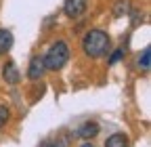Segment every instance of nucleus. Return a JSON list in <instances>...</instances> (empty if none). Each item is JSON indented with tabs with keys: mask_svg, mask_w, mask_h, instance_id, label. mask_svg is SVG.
<instances>
[{
	"mask_svg": "<svg viewBox=\"0 0 151 147\" xmlns=\"http://www.w3.org/2000/svg\"><path fill=\"white\" fill-rule=\"evenodd\" d=\"M82 48L86 53V57L99 59L109 50V36L103 30H90L82 38Z\"/></svg>",
	"mask_w": 151,
	"mask_h": 147,
	"instance_id": "1",
	"label": "nucleus"
},
{
	"mask_svg": "<svg viewBox=\"0 0 151 147\" xmlns=\"http://www.w3.org/2000/svg\"><path fill=\"white\" fill-rule=\"evenodd\" d=\"M44 61V69H50V71H59L65 67V63L69 61V46L65 40H57L52 42V46L46 50V55L42 57Z\"/></svg>",
	"mask_w": 151,
	"mask_h": 147,
	"instance_id": "2",
	"label": "nucleus"
},
{
	"mask_svg": "<svg viewBox=\"0 0 151 147\" xmlns=\"http://www.w3.org/2000/svg\"><path fill=\"white\" fill-rule=\"evenodd\" d=\"M86 6H88V0H65L63 13L69 19H78V17H82L86 13Z\"/></svg>",
	"mask_w": 151,
	"mask_h": 147,
	"instance_id": "3",
	"label": "nucleus"
},
{
	"mask_svg": "<svg viewBox=\"0 0 151 147\" xmlns=\"http://www.w3.org/2000/svg\"><path fill=\"white\" fill-rule=\"evenodd\" d=\"M99 130H101V126L97 124V122H84L78 130H76V137H80V139H84V141H90V139H94L99 135Z\"/></svg>",
	"mask_w": 151,
	"mask_h": 147,
	"instance_id": "4",
	"label": "nucleus"
},
{
	"mask_svg": "<svg viewBox=\"0 0 151 147\" xmlns=\"http://www.w3.org/2000/svg\"><path fill=\"white\" fill-rule=\"evenodd\" d=\"M44 74V61L40 55H34L32 61H29V67H27V78L29 80H40Z\"/></svg>",
	"mask_w": 151,
	"mask_h": 147,
	"instance_id": "5",
	"label": "nucleus"
},
{
	"mask_svg": "<svg viewBox=\"0 0 151 147\" xmlns=\"http://www.w3.org/2000/svg\"><path fill=\"white\" fill-rule=\"evenodd\" d=\"M2 78H4L6 84H19L21 74H19V69H17V65H15L13 61H6V65H4V69H2Z\"/></svg>",
	"mask_w": 151,
	"mask_h": 147,
	"instance_id": "6",
	"label": "nucleus"
},
{
	"mask_svg": "<svg viewBox=\"0 0 151 147\" xmlns=\"http://www.w3.org/2000/svg\"><path fill=\"white\" fill-rule=\"evenodd\" d=\"M13 48V34L9 30H0V55H6Z\"/></svg>",
	"mask_w": 151,
	"mask_h": 147,
	"instance_id": "7",
	"label": "nucleus"
},
{
	"mask_svg": "<svg viewBox=\"0 0 151 147\" xmlns=\"http://www.w3.org/2000/svg\"><path fill=\"white\" fill-rule=\"evenodd\" d=\"M128 137L122 135V133H116V135H111L107 141H105V147H128Z\"/></svg>",
	"mask_w": 151,
	"mask_h": 147,
	"instance_id": "8",
	"label": "nucleus"
},
{
	"mask_svg": "<svg viewBox=\"0 0 151 147\" xmlns=\"http://www.w3.org/2000/svg\"><path fill=\"white\" fill-rule=\"evenodd\" d=\"M128 13H132L130 0H118L116 6H113V15H116V17H122V15H128Z\"/></svg>",
	"mask_w": 151,
	"mask_h": 147,
	"instance_id": "9",
	"label": "nucleus"
},
{
	"mask_svg": "<svg viewBox=\"0 0 151 147\" xmlns=\"http://www.w3.org/2000/svg\"><path fill=\"white\" fill-rule=\"evenodd\" d=\"M149 65H151V48L145 46L143 53L139 55V67L141 69H149Z\"/></svg>",
	"mask_w": 151,
	"mask_h": 147,
	"instance_id": "10",
	"label": "nucleus"
},
{
	"mask_svg": "<svg viewBox=\"0 0 151 147\" xmlns=\"http://www.w3.org/2000/svg\"><path fill=\"white\" fill-rule=\"evenodd\" d=\"M55 147H69V135L61 133L59 137H57V143H52Z\"/></svg>",
	"mask_w": 151,
	"mask_h": 147,
	"instance_id": "11",
	"label": "nucleus"
},
{
	"mask_svg": "<svg viewBox=\"0 0 151 147\" xmlns=\"http://www.w3.org/2000/svg\"><path fill=\"white\" fill-rule=\"evenodd\" d=\"M9 118H11L9 109H6L4 105H0V126H2V124H6V122H9Z\"/></svg>",
	"mask_w": 151,
	"mask_h": 147,
	"instance_id": "12",
	"label": "nucleus"
},
{
	"mask_svg": "<svg viewBox=\"0 0 151 147\" xmlns=\"http://www.w3.org/2000/svg\"><path fill=\"white\" fill-rule=\"evenodd\" d=\"M122 57H124V50L120 48V50H116V53H113L111 57H109V63H111V65H116V63H120V61H122Z\"/></svg>",
	"mask_w": 151,
	"mask_h": 147,
	"instance_id": "13",
	"label": "nucleus"
},
{
	"mask_svg": "<svg viewBox=\"0 0 151 147\" xmlns=\"http://www.w3.org/2000/svg\"><path fill=\"white\" fill-rule=\"evenodd\" d=\"M40 147H55V145H52V143H50V141H44V143H42V145H40Z\"/></svg>",
	"mask_w": 151,
	"mask_h": 147,
	"instance_id": "14",
	"label": "nucleus"
},
{
	"mask_svg": "<svg viewBox=\"0 0 151 147\" xmlns=\"http://www.w3.org/2000/svg\"><path fill=\"white\" fill-rule=\"evenodd\" d=\"M82 147H94V145H92V143H90V141H86V143H84V145H82Z\"/></svg>",
	"mask_w": 151,
	"mask_h": 147,
	"instance_id": "15",
	"label": "nucleus"
}]
</instances>
